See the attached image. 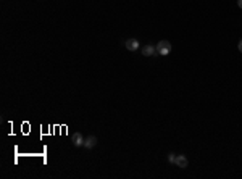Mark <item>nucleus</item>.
<instances>
[{"label": "nucleus", "instance_id": "1", "mask_svg": "<svg viewBox=\"0 0 242 179\" xmlns=\"http://www.w3.org/2000/svg\"><path fill=\"white\" fill-rule=\"evenodd\" d=\"M157 52H158V55H170L171 53V44L168 41H160L158 44H157Z\"/></svg>", "mask_w": 242, "mask_h": 179}, {"label": "nucleus", "instance_id": "2", "mask_svg": "<svg viewBox=\"0 0 242 179\" xmlns=\"http://www.w3.org/2000/svg\"><path fill=\"white\" fill-rule=\"evenodd\" d=\"M174 165H176L178 168H187L189 165V160L186 155H176V161H174Z\"/></svg>", "mask_w": 242, "mask_h": 179}, {"label": "nucleus", "instance_id": "3", "mask_svg": "<svg viewBox=\"0 0 242 179\" xmlns=\"http://www.w3.org/2000/svg\"><path fill=\"white\" fill-rule=\"evenodd\" d=\"M125 45H126L128 50L136 52V50H139V41H137V39H128V41L125 42Z\"/></svg>", "mask_w": 242, "mask_h": 179}, {"label": "nucleus", "instance_id": "4", "mask_svg": "<svg viewBox=\"0 0 242 179\" xmlns=\"http://www.w3.org/2000/svg\"><path fill=\"white\" fill-rule=\"evenodd\" d=\"M158 52H157V47L154 45H144L142 47V55L144 57H152V55H157Z\"/></svg>", "mask_w": 242, "mask_h": 179}, {"label": "nucleus", "instance_id": "5", "mask_svg": "<svg viewBox=\"0 0 242 179\" xmlns=\"http://www.w3.org/2000/svg\"><path fill=\"white\" fill-rule=\"evenodd\" d=\"M84 141H86V139L82 137L81 132L73 134V144H74V147H81V145H84Z\"/></svg>", "mask_w": 242, "mask_h": 179}, {"label": "nucleus", "instance_id": "6", "mask_svg": "<svg viewBox=\"0 0 242 179\" xmlns=\"http://www.w3.org/2000/svg\"><path fill=\"white\" fill-rule=\"evenodd\" d=\"M95 145H97V137L95 136H89L86 141H84V147L86 149H94Z\"/></svg>", "mask_w": 242, "mask_h": 179}, {"label": "nucleus", "instance_id": "7", "mask_svg": "<svg viewBox=\"0 0 242 179\" xmlns=\"http://www.w3.org/2000/svg\"><path fill=\"white\" fill-rule=\"evenodd\" d=\"M168 161H170V163H174V161H176V153H170V155H168Z\"/></svg>", "mask_w": 242, "mask_h": 179}, {"label": "nucleus", "instance_id": "8", "mask_svg": "<svg viewBox=\"0 0 242 179\" xmlns=\"http://www.w3.org/2000/svg\"><path fill=\"white\" fill-rule=\"evenodd\" d=\"M237 48H239V52H242V41H239V44H237Z\"/></svg>", "mask_w": 242, "mask_h": 179}, {"label": "nucleus", "instance_id": "9", "mask_svg": "<svg viewBox=\"0 0 242 179\" xmlns=\"http://www.w3.org/2000/svg\"><path fill=\"white\" fill-rule=\"evenodd\" d=\"M237 5H239V8H242V0H237Z\"/></svg>", "mask_w": 242, "mask_h": 179}]
</instances>
